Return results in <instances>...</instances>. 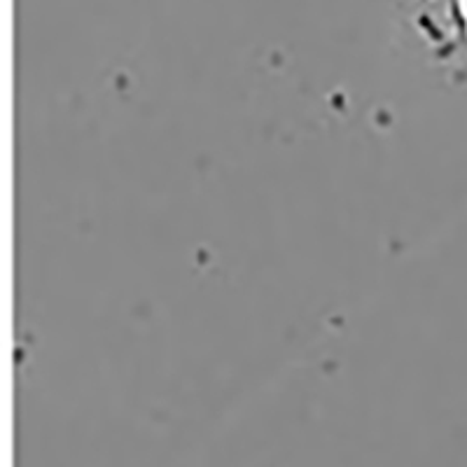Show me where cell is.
<instances>
[{"label": "cell", "mask_w": 467, "mask_h": 467, "mask_svg": "<svg viewBox=\"0 0 467 467\" xmlns=\"http://www.w3.org/2000/svg\"><path fill=\"white\" fill-rule=\"evenodd\" d=\"M451 5H453V12H456L458 26H461V33L467 43V0H451Z\"/></svg>", "instance_id": "cell-1"}]
</instances>
